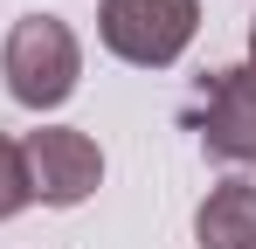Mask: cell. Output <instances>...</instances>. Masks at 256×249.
<instances>
[{"instance_id": "3957f363", "label": "cell", "mask_w": 256, "mask_h": 249, "mask_svg": "<svg viewBox=\"0 0 256 249\" xmlns=\"http://www.w3.org/2000/svg\"><path fill=\"white\" fill-rule=\"evenodd\" d=\"M194 132L214 166H256V62L208 70L194 90Z\"/></svg>"}, {"instance_id": "5b68a950", "label": "cell", "mask_w": 256, "mask_h": 249, "mask_svg": "<svg viewBox=\"0 0 256 249\" xmlns=\"http://www.w3.org/2000/svg\"><path fill=\"white\" fill-rule=\"evenodd\" d=\"M194 236H201V249H256V187L222 180L194 214Z\"/></svg>"}, {"instance_id": "6da1fadb", "label": "cell", "mask_w": 256, "mask_h": 249, "mask_svg": "<svg viewBox=\"0 0 256 249\" xmlns=\"http://www.w3.org/2000/svg\"><path fill=\"white\" fill-rule=\"evenodd\" d=\"M0 70H7V90H14V104H28V111H56L76 76H84V48L70 35V21H56V14H28V21H14V35L0 48Z\"/></svg>"}, {"instance_id": "8992f818", "label": "cell", "mask_w": 256, "mask_h": 249, "mask_svg": "<svg viewBox=\"0 0 256 249\" xmlns=\"http://www.w3.org/2000/svg\"><path fill=\"white\" fill-rule=\"evenodd\" d=\"M28 201H35V194H28V166H21V146L0 132V222H14V214H21Z\"/></svg>"}, {"instance_id": "277c9868", "label": "cell", "mask_w": 256, "mask_h": 249, "mask_svg": "<svg viewBox=\"0 0 256 249\" xmlns=\"http://www.w3.org/2000/svg\"><path fill=\"white\" fill-rule=\"evenodd\" d=\"M21 166H28V194L48 201V208L90 201L97 180H104V152H97V138L70 132V124H42V132H28Z\"/></svg>"}, {"instance_id": "52a82bcc", "label": "cell", "mask_w": 256, "mask_h": 249, "mask_svg": "<svg viewBox=\"0 0 256 249\" xmlns=\"http://www.w3.org/2000/svg\"><path fill=\"white\" fill-rule=\"evenodd\" d=\"M250 56H256V28H250Z\"/></svg>"}, {"instance_id": "7a4b0ae2", "label": "cell", "mask_w": 256, "mask_h": 249, "mask_svg": "<svg viewBox=\"0 0 256 249\" xmlns=\"http://www.w3.org/2000/svg\"><path fill=\"white\" fill-rule=\"evenodd\" d=\"M201 28V0H104L97 7V35L118 62L138 70H166Z\"/></svg>"}]
</instances>
